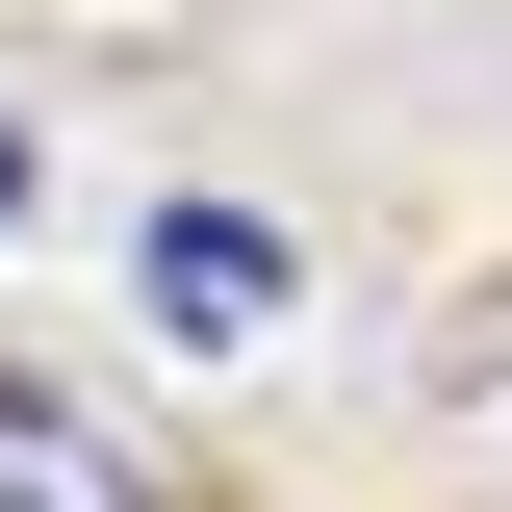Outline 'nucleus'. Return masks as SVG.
<instances>
[{
    "instance_id": "nucleus-1",
    "label": "nucleus",
    "mask_w": 512,
    "mask_h": 512,
    "mask_svg": "<svg viewBox=\"0 0 512 512\" xmlns=\"http://www.w3.org/2000/svg\"><path fill=\"white\" fill-rule=\"evenodd\" d=\"M154 308L180 333H282V231L256 205H154Z\"/></svg>"
},
{
    "instance_id": "nucleus-3",
    "label": "nucleus",
    "mask_w": 512,
    "mask_h": 512,
    "mask_svg": "<svg viewBox=\"0 0 512 512\" xmlns=\"http://www.w3.org/2000/svg\"><path fill=\"white\" fill-rule=\"evenodd\" d=\"M0 231H26V128H0Z\"/></svg>"
},
{
    "instance_id": "nucleus-2",
    "label": "nucleus",
    "mask_w": 512,
    "mask_h": 512,
    "mask_svg": "<svg viewBox=\"0 0 512 512\" xmlns=\"http://www.w3.org/2000/svg\"><path fill=\"white\" fill-rule=\"evenodd\" d=\"M0 512H154V487H128L77 410H0Z\"/></svg>"
}]
</instances>
